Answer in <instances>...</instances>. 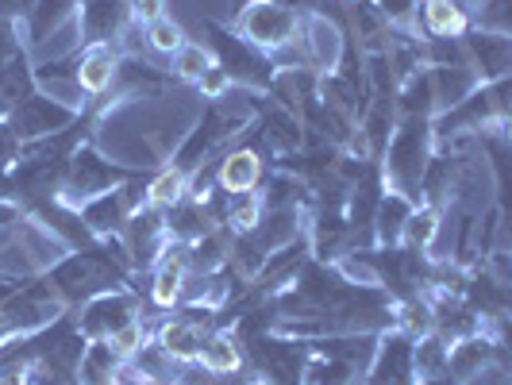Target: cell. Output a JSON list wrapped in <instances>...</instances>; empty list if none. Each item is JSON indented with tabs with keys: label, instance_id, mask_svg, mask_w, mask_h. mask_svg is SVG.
Listing matches in <instances>:
<instances>
[{
	"label": "cell",
	"instance_id": "5bb4252c",
	"mask_svg": "<svg viewBox=\"0 0 512 385\" xmlns=\"http://www.w3.org/2000/svg\"><path fill=\"white\" fill-rule=\"evenodd\" d=\"M416 20L424 24L428 39H462L470 27V12L459 0H420Z\"/></svg>",
	"mask_w": 512,
	"mask_h": 385
},
{
	"label": "cell",
	"instance_id": "484cf974",
	"mask_svg": "<svg viewBox=\"0 0 512 385\" xmlns=\"http://www.w3.org/2000/svg\"><path fill=\"white\" fill-rule=\"evenodd\" d=\"M170 58H174V74L181 81H201L216 66V58H212V51H208L205 43H181Z\"/></svg>",
	"mask_w": 512,
	"mask_h": 385
},
{
	"label": "cell",
	"instance_id": "4dcf8cb0",
	"mask_svg": "<svg viewBox=\"0 0 512 385\" xmlns=\"http://www.w3.org/2000/svg\"><path fill=\"white\" fill-rule=\"evenodd\" d=\"M197 89L205 93V101H220V97H228L231 93V77L220 70V66H212L201 81H197Z\"/></svg>",
	"mask_w": 512,
	"mask_h": 385
},
{
	"label": "cell",
	"instance_id": "277c9868",
	"mask_svg": "<svg viewBox=\"0 0 512 385\" xmlns=\"http://www.w3.org/2000/svg\"><path fill=\"white\" fill-rule=\"evenodd\" d=\"M58 316H66V305L58 301L54 285L35 274V278L20 282V289L0 305V328L8 335H31L54 324Z\"/></svg>",
	"mask_w": 512,
	"mask_h": 385
},
{
	"label": "cell",
	"instance_id": "5b68a950",
	"mask_svg": "<svg viewBox=\"0 0 512 385\" xmlns=\"http://www.w3.org/2000/svg\"><path fill=\"white\" fill-rule=\"evenodd\" d=\"M297 27H301V12H289V8L274 4V0H251L239 12V35L262 54L293 43L297 39Z\"/></svg>",
	"mask_w": 512,
	"mask_h": 385
},
{
	"label": "cell",
	"instance_id": "d590c367",
	"mask_svg": "<svg viewBox=\"0 0 512 385\" xmlns=\"http://www.w3.org/2000/svg\"><path fill=\"white\" fill-rule=\"evenodd\" d=\"M0 385H31L27 362H0Z\"/></svg>",
	"mask_w": 512,
	"mask_h": 385
},
{
	"label": "cell",
	"instance_id": "6da1fadb",
	"mask_svg": "<svg viewBox=\"0 0 512 385\" xmlns=\"http://www.w3.org/2000/svg\"><path fill=\"white\" fill-rule=\"evenodd\" d=\"M432 128H428V120H420V116H405L393 135H389V143H385L382 151V181L389 185V193H401V197H409L412 205H420V178H424V166H428V158H432Z\"/></svg>",
	"mask_w": 512,
	"mask_h": 385
},
{
	"label": "cell",
	"instance_id": "f546056e",
	"mask_svg": "<svg viewBox=\"0 0 512 385\" xmlns=\"http://www.w3.org/2000/svg\"><path fill=\"white\" fill-rule=\"evenodd\" d=\"M20 151H24V143H20V135L8 128V120H0V178L20 162Z\"/></svg>",
	"mask_w": 512,
	"mask_h": 385
},
{
	"label": "cell",
	"instance_id": "d6a6232c",
	"mask_svg": "<svg viewBox=\"0 0 512 385\" xmlns=\"http://www.w3.org/2000/svg\"><path fill=\"white\" fill-rule=\"evenodd\" d=\"M20 24H8V20H0V66L8 62V58H16V54L24 51V43L16 39L20 31H16Z\"/></svg>",
	"mask_w": 512,
	"mask_h": 385
},
{
	"label": "cell",
	"instance_id": "836d02e7",
	"mask_svg": "<svg viewBox=\"0 0 512 385\" xmlns=\"http://www.w3.org/2000/svg\"><path fill=\"white\" fill-rule=\"evenodd\" d=\"M462 385H512L509 366H505V362H489L486 370H478L470 382H462Z\"/></svg>",
	"mask_w": 512,
	"mask_h": 385
},
{
	"label": "cell",
	"instance_id": "7a4b0ae2",
	"mask_svg": "<svg viewBox=\"0 0 512 385\" xmlns=\"http://www.w3.org/2000/svg\"><path fill=\"white\" fill-rule=\"evenodd\" d=\"M128 178H131L128 166H120L108 154H101L97 143H85V147H77L70 154V166H66V181H62L58 201L66 208H81L85 201H93V197H101L108 189L124 185Z\"/></svg>",
	"mask_w": 512,
	"mask_h": 385
},
{
	"label": "cell",
	"instance_id": "7402d4cb",
	"mask_svg": "<svg viewBox=\"0 0 512 385\" xmlns=\"http://www.w3.org/2000/svg\"><path fill=\"white\" fill-rule=\"evenodd\" d=\"M447 347H451V343H447V339H439L436 332L412 339V374H416L420 382L447 374Z\"/></svg>",
	"mask_w": 512,
	"mask_h": 385
},
{
	"label": "cell",
	"instance_id": "4316f807",
	"mask_svg": "<svg viewBox=\"0 0 512 385\" xmlns=\"http://www.w3.org/2000/svg\"><path fill=\"white\" fill-rule=\"evenodd\" d=\"M370 8L382 16L385 27L416 31V8H420V0H370Z\"/></svg>",
	"mask_w": 512,
	"mask_h": 385
},
{
	"label": "cell",
	"instance_id": "ffe728a7",
	"mask_svg": "<svg viewBox=\"0 0 512 385\" xmlns=\"http://www.w3.org/2000/svg\"><path fill=\"white\" fill-rule=\"evenodd\" d=\"M197 366H205L208 374H239L247 366V351H243V339L235 332H212L208 343L197 355Z\"/></svg>",
	"mask_w": 512,
	"mask_h": 385
},
{
	"label": "cell",
	"instance_id": "8992f818",
	"mask_svg": "<svg viewBox=\"0 0 512 385\" xmlns=\"http://www.w3.org/2000/svg\"><path fill=\"white\" fill-rule=\"evenodd\" d=\"M297 43L305 54V70L312 74H335L343 47H347V31L343 24H335L332 16H320V12H305L301 27H297Z\"/></svg>",
	"mask_w": 512,
	"mask_h": 385
},
{
	"label": "cell",
	"instance_id": "d4e9b609",
	"mask_svg": "<svg viewBox=\"0 0 512 385\" xmlns=\"http://www.w3.org/2000/svg\"><path fill=\"white\" fill-rule=\"evenodd\" d=\"M189 193V174H181L178 166H166V170H158L151 181H147V205L151 208H174Z\"/></svg>",
	"mask_w": 512,
	"mask_h": 385
},
{
	"label": "cell",
	"instance_id": "cb8c5ba5",
	"mask_svg": "<svg viewBox=\"0 0 512 385\" xmlns=\"http://www.w3.org/2000/svg\"><path fill=\"white\" fill-rule=\"evenodd\" d=\"M439 224H443V212H439V208L416 205L409 212V220H405L401 243L412 247V251H432V243H436V235H439Z\"/></svg>",
	"mask_w": 512,
	"mask_h": 385
},
{
	"label": "cell",
	"instance_id": "52a82bcc",
	"mask_svg": "<svg viewBox=\"0 0 512 385\" xmlns=\"http://www.w3.org/2000/svg\"><path fill=\"white\" fill-rule=\"evenodd\" d=\"M143 205H147V189L116 185V189H108L101 197L85 201V205L77 208V216H81V224L89 228L93 239H108V235H120V228L131 220V212Z\"/></svg>",
	"mask_w": 512,
	"mask_h": 385
},
{
	"label": "cell",
	"instance_id": "1f68e13d",
	"mask_svg": "<svg viewBox=\"0 0 512 385\" xmlns=\"http://www.w3.org/2000/svg\"><path fill=\"white\" fill-rule=\"evenodd\" d=\"M128 4V16L135 24H151L162 16V8H166V0H124Z\"/></svg>",
	"mask_w": 512,
	"mask_h": 385
},
{
	"label": "cell",
	"instance_id": "f1b7e54d",
	"mask_svg": "<svg viewBox=\"0 0 512 385\" xmlns=\"http://www.w3.org/2000/svg\"><path fill=\"white\" fill-rule=\"evenodd\" d=\"M104 343H108V347H112V351H116L120 359H131V355H135V351H139V347L147 343V328H143L139 320H131V324H124L120 332L108 335Z\"/></svg>",
	"mask_w": 512,
	"mask_h": 385
},
{
	"label": "cell",
	"instance_id": "8d00e7d4",
	"mask_svg": "<svg viewBox=\"0 0 512 385\" xmlns=\"http://www.w3.org/2000/svg\"><path fill=\"white\" fill-rule=\"evenodd\" d=\"M135 385H151V382H135Z\"/></svg>",
	"mask_w": 512,
	"mask_h": 385
},
{
	"label": "cell",
	"instance_id": "e0dca14e",
	"mask_svg": "<svg viewBox=\"0 0 512 385\" xmlns=\"http://www.w3.org/2000/svg\"><path fill=\"white\" fill-rule=\"evenodd\" d=\"M116 66H120V54L112 47H85L81 62H77V89L85 97H104L112 89Z\"/></svg>",
	"mask_w": 512,
	"mask_h": 385
},
{
	"label": "cell",
	"instance_id": "603a6c76",
	"mask_svg": "<svg viewBox=\"0 0 512 385\" xmlns=\"http://www.w3.org/2000/svg\"><path fill=\"white\" fill-rule=\"evenodd\" d=\"M262 135H266V143L274 151L293 154L301 147V120L293 112H285V108H266L262 112Z\"/></svg>",
	"mask_w": 512,
	"mask_h": 385
},
{
	"label": "cell",
	"instance_id": "30bf717a",
	"mask_svg": "<svg viewBox=\"0 0 512 385\" xmlns=\"http://www.w3.org/2000/svg\"><path fill=\"white\" fill-rule=\"evenodd\" d=\"M362 385H416L412 374V339L405 332H382L374 359L366 366V382Z\"/></svg>",
	"mask_w": 512,
	"mask_h": 385
},
{
	"label": "cell",
	"instance_id": "2e32d148",
	"mask_svg": "<svg viewBox=\"0 0 512 385\" xmlns=\"http://www.w3.org/2000/svg\"><path fill=\"white\" fill-rule=\"evenodd\" d=\"M428 81H432V101L436 112H447L459 101H466L482 81L470 66H428Z\"/></svg>",
	"mask_w": 512,
	"mask_h": 385
},
{
	"label": "cell",
	"instance_id": "9c48e42d",
	"mask_svg": "<svg viewBox=\"0 0 512 385\" xmlns=\"http://www.w3.org/2000/svg\"><path fill=\"white\" fill-rule=\"evenodd\" d=\"M135 297L131 293H120V289H108V293H97L93 301L81 305V316H77V332L85 339H108L112 332H120L124 324L135 320Z\"/></svg>",
	"mask_w": 512,
	"mask_h": 385
},
{
	"label": "cell",
	"instance_id": "d6986e66",
	"mask_svg": "<svg viewBox=\"0 0 512 385\" xmlns=\"http://www.w3.org/2000/svg\"><path fill=\"white\" fill-rule=\"evenodd\" d=\"M35 93V74H31V58L27 51H20L16 58H8L0 66V120H8L20 101H27Z\"/></svg>",
	"mask_w": 512,
	"mask_h": 385
},
{
	"label": "cell",
	"instance_id": "e575fe53",
	"mask_svg": "<svg viewBox=\"0 0 512 385\" xmlns=\"http://www.w3.org/2000/svg\"><path fill=\"white\" fill-rule=\"evenodd\" d=\"M31 4H35V0H0V20H8V24H20V20H27Z\"/></svg>",
	"mask_w": 512,
	"mask_h": 385
},
{
	"label": "cell",
	"instance_id": "4fadbf2b",
	"mask_svg": "<svg viewBox=\"0 0 512 385\" xmlns=\"http://www.w3.org/2000/svg\"><path fill=\"white\" fill-rule=\"evenodd\" d=\"M262 181V158L251 147H235L216 162V185L220 193L239 197V193H255Z\"/></svg>",
	"mask_w": 512,
	"mask_h": 385
},
{
	"label": "cell",
	"instance_id": "83f0119b",
	"mask_svg": "<svg viewBox=\"0 0 512 385\" xmlns=\"http://www.w3.org/2000/svg\"><path fill=\"white\" fill-rule=\"evenodd\" d=\"M181 43H185V31H181V24H174L170 16H158V20L147 24V47H151L154 54H174Z\"/></svg>",
	"mask_w": 512,
	"mask_h": 385
},
{
	"label": "cell",
	"instance_id": "44dd1931",
	"mask_svg": "<svg viewBox=\"0 0 512 385\" xmlns=\"http://www.w3.org/2000/svg\"><path fill=\"white\" fill-rule=\"evenodd\" d=\"M412 201L401 197V193H382L378 201V212H374V239L382 247H401V235H405V220L412 212Z\"/></svg>",
	"mask_w": 512,
	"mask_h": 385
},
{
	"label": "cell",
	"instance_id": "7c38bea8",
	"mask_svg": "<svg viewBox=\"0 0 512 385\" xmlns=\"http://www.w3.org/2000/svg\"><path fill=\"white\" fill-rule=\"evenodd\" d=\"M128 4L124 0H81L77 27H81V47H112L128 24Z\"/></svg>",
	"mask_w": 512,
	"mask_h": 385
},
{
	"label": "cell",
	"instance_id": "3957f363",
	"mask_svg": "<svg viewBox=\"0 0 512 385\" xmlns=\"http://www.w3.org/2000/svg\"><path fill=\"white\" fill-rule=\"evenodd\" d=\"M205 31L212 35L208 51H212V58H220L216 66L231 77V85H243V89H251V93L270 89V81H274V66H270V58H266V54L258 51V47H251L243 35H231L228 27L212 24V20L205 24Z\"/></svg>",
	"mask_w": 512,
	"mask_h": 385
},
{
	"label": "cell",
	"instance_id": "9a60e30c",
	"mask_svg": "<svg viewBox=\"0 0 512 385\" xmlns=\"http://www.w3.org/2000/svg\"><path fill=\"white\" fill-rule=\"evenodd\" d=\"M216 228L212 224V216H208L205 201H197V197H181L174 208H166V239L170 243H197L201 235H208V231Z\"/></svg>",
	"mask_w": 512,
	"mask_h": 385
},
{
	"label": "cell",
	"instance_id": "ac0fdd59",
	"mask_svg": "<svg viewBox=\"0 0 512 385\" xmlns=\"http://www.w3.org/2000/svg\"><path fill=\"white\" fill-rule=\"evenodd\" d=\"M77 8H81V0H35L24 20V35H27L24 51L39 47L51 31H58L62 24H70L77 16Z\"/></svg>",
	"mask_w": 512,
	"mask_h": 385
},
{
	"label": "cell",
	"instance_id": "8fae6325",
	"mask_svg": "<svg viewBox=\"0 0 512 385\" xmlns=\"http://www.w3.org/2000/svg\"><path fill=\"white\" fill-rule=\"evenodd\" d=\"M462 47H466V62H470V70L478 74V81L486 85V81H497V77H509V66H512V43L509 35H501V31H466L462 35Z\"/></svg>",
	"mask_w": 512,
	"mask_h": 385
},
{
	"label": "cell",
	"instance_id": "ba28073f",
	"mask_svg": "<svg viewBox=\"0 0 512 385\" xmlns=\"http://www.w3.org/2000/svg\"><path fill=\"white\" fill-rule=\"evenodd\" d=\"M81 112L66 108V104L51 101L47 93H31L27 101H20V108L8 116V128L20 135V143H35V139H47L54 131L70 128Z\"/></svg>",
	"mask_w": 512,
	"mask_h": 385
}]
</instances>
